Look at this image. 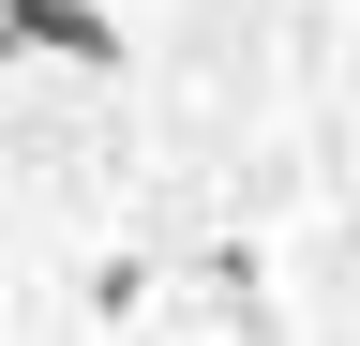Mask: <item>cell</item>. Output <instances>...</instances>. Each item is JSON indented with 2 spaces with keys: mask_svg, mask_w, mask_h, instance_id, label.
<instances>
[{
  "mask_svg": "<svg viewBox=\"0 0 360 346\" xmlns=\"http://www.w3.org/2000/svg\"><path fill=\"white\" fill-rule=\"evenodd\" d=\"M0 30L45 46V61H75V75H120V16L105 0H0Z\"/></svg>",
  "mask_w": 360,
  "mask_h": 346,
  "instance_id": "obj_1",
  "label": "cell"
}]
</instances>
